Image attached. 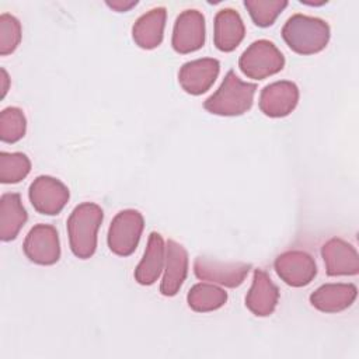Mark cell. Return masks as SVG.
Returning a JSON list of instances; mask_svg holds the SVG:
<instances>
[{
    "instance_id": "6da1fadb",
    "label": "cell",
    "mask_w": 359,
    "mask_h": 359,
    "mask_svg": "<svg viewBox=\"0 0 359 359\" xmlns=\"http://www.w3.org/2000/svg\"><path fill=\"white\" fill-rule=\"evenodd\" d=\"M104 212L93 202L77 205L67 219V234L72 252L87 259L94 255L97 248V233L102 223Z\"/></svg>"
},
{
    "instance_id": "7a4b0ae2",
    "label": "cell",
    "mask_w": 359,
    "mask_h": 359,
    "mask_svg": "<svg viewBox=\"0 0 359 359\" xmlns=\"http://www.w3.org/2000/svg\"><path fill=\"white\" fill-rule=\"evenodd\" d=\"M257 86L237 77L229 70L220 87L203 102V108L219 116H238L251 109Z\"/></svg>"
},
{
    "instance_id": "3957f363",
    "label": "cell",
    "mask_w": 359,
    "mask_h": 359,
    "mask_svg": "<svg viewBox=\"0 0 359 359\" xmlns=\"http://www.w3.org/2000/svg\"><path fill=\"white\" fill-rule=\"evenodd\" d=\"M330 25L317 17L294 14L285 22L282 38L286 45L299 55L321 52L330 41Z\"/></svg>"
},
{
    "instance_id": "277c9868",
    "label": "cell",
    "mask_w": 359,
    "mask_h": 359,
    "mask_svg": "<svg viewBox=\"0 0 359 359\" xmlns=\"http://www.w3.org/2000/svg\"><path fill=\"white\" fill-rule=\"evenodd\" d=\"M285 66V56L276 45L268 39L252 42L240 56L238 67L244 76L254 80H264L279 73Z\"/></svg>"
},
{
    "instance_id": "5b68a950",
    "label": "cell",
    "mask_w": 359,
    "mask_h": 359,
    "mask_svg": "<svg viewBox=\"0 0 359 359\" xmlns=\"http://www.w3.org/2000/svg\"><path fill=\"white\" fill-rule=\"evenodd\" d=\"M143 227L144 220L139 210H121L112 219L108 229L107 241L109 250L119 257H128L133 254L139 244Z\"/></svg>"
},
{
    "instance_id": "8992f818",
    "label": "cell",
    "mask_w": 359,
    "mask_h": 359,
    "mask_svg": "<svg viewBox=\"0 0 359 359\" xmlns=\"http://www.w3.org/2000/svg\"><path fill=\"white\" fill-rule=\"evenodd\" d=\"M29 202L34 209L46 216H55L63 210L70 194L69 188L50 175L36 177L28 189Z\"/></svg>"
},
{
    "instance_id": "52a82bcc",
    "label": "cell",
    "mask_w": 359,
    "mask_h": 359,
    "mask_svg": "<svg viewBox=\"0 0 359 359\" xmlns=\"http://www.w3.org/2000/svg\"><path fill=\"white\" fill-rule=\"evenodd\" d=\"M24 254L38 265H53L60 258V243L57 230L50 224H35L22 244Z\"/></svg>"
},
{
    "instance_id": "ba28073f",
    "label": "cell",
    "mask_w": 359,
    "mask_h": 359,
    "mask_svg": "<svg viewBox=\"0 0 359 359\" xmlns=\"http://www.w3.org/2000/svg\"><path fill=\"white\" fill-rule=\"evenodd\" d=\"M251 264L220 262L206 257H198L194 262V273L198 279L217 283L226 287H237L247 278Z\"/></svg>"
},
{
    "instance_id": "9c48e42d",
    "label": "cell",
    "mask_w": 359,
    "mask_h": 359,
    "mask_svg": "<svg viewBox=\"0 0 359 359\" xmlns=\"http://www.w3.org/2000/svg\"><path fill=\"white\" fill-rule=\"evenodd\" d=\"M273 266L278 276L292 287H303L309 285L317 275L314 258L300 250L280 254L275 259Z\"/></svg>"
},
{
    "instance_id": "30bf717a",
    "label": "cell",
    "mask_w": 359,
    "mask_h": 359,
    "mask_svg": "<svg viewBox=\"0 0 359 359\" xmlns=\"http://www.w3.org/2000/svg\"><path fill=\"white\" fill-rule=\"evenodd\" d=\"M205 43V17L198 10L182 11L174 24L171 45L178 53H191Z\"/></svg>"
},
{
    "instance_id": "8fae6325",
    "label": "cell",
    "mask_w": 359,
    "mask_h": 359,
    "mask_svg": "<svg viewBox=\"0 0 359 359\" xmlns=\"http://www.w3.org/2000/svg\"><path fill=\"white\" fill-rule=\"evenodd\" d=\"M220 72V63L213 57H202L187 62L178 72V83L182 90L191 95L206 93L216 81Z\"/></svg>"
},
{
    "instance_id": "7c38bea8",
    "label": "cell",
    "mask_w": 359,
    "mask_h": 359,
    "mask_svg": "<svg viewBox=\"0 0 359 359\" xmlns=\"http://www.w3.org/2000/svg\"><path fill=\"white\" fill-rule=\"evenodd\" d=\"M299 102V88L294 83L282 80L264 87L259 94V109L269 118L287 116Z\"/></svg>"
},
{
    "instance_id": "4fadbf2b",
    "label": "cell",
    "mask_w": 359,
    "mask_h": 359,
    "mask_svg": "<svg viewBox=\"0 0 359 359\" xmlns=\"http://www.w3.org/2000/svg\"><path fill=\"white\" fill-rule=\"evenodd\" d=\"M321 257L328 276L356 275L359 272V255L352 244L342 238H331L321 247Z\"/></svg>"
},
{
    "instance_id": "5bb4252c",
    "label": "cell",
    "mask_w": 359,
    "mask_h": 359,
    "mask_svg": "<svg viewBox=\"0 0 359 359\" xmlns=\"http://www.w3.org/2000/svg\"><path fill=\"white\" fill-rule=\"evenodd\" d=\"M188 273V252L177 241L168 240L165 245V261H164V275L160 285V292L163 296H175Z\"/></svg>"
},
{
    "instance_id": "9a60e30c",
    "label": "cell",
    "mask_w": 359,
    "mask_h": 359,
    "mask_svg": "<svg viewBox=\"0 0 359 359\" xmlns=\"http://www.w3.org/2000/svg\"><path fill=\"white\" fill-rule=\"evenodd\" d=\"M279 300V289L272 282L269 275L262 269H255L252 275V285L245 296L247 309L258 317L271 316Z\"/></svg>"
},
{
    "instance_id": "2e32d148",
    "label": "cell",
    "mask_w": 359,
    "mask_h": 359,
    "mask_svg": "<svg viewBox=\"0 0 359 359\" xmlns=\"http://www.w3.org/2000/svg\"><path fill=\"white\" fill-rule=\"evenodd\" d=\"M356 294L353 283H325L310 294V303L323 313H338L352 306Z\"/></svg>"
},
{
    "instance_id": "e0dca14e",
    "label": "cell",
    "mask_w": 359,
    "mask_h": 359,
    "mask_svg": "<svg viewBox=\"0 0 359 359\" xmlns=\"http://www.w3.org/2000/svg\"><path fill=\"white\" fill-rule=\"evenodd\" d=\"M245 35V27L240 14L233 8H223L215 17V46L222 52L234 50Z\"/></svg>"
},
{
    "instance_id": "ac0fdd59",
    "label": "cell",
    "mask_w": 359,
    "mask_h": 359,
    "mask_svg": "<svg viewBox=\"0 0 359 359\" xmlns=\"http://www.w3.org/2000/svg\"><path fill=\"white\" fill-rule=\"evenodd\" d=\"M167 11L164 7H156L140 15L132 27V36L135 43L142 49L157 48L164 35Z\"/></svg>"
},
{
    "instance_id": "d6986e66",
    "label": "cell",
    "mask_w": 359,
    "mask_h": 359,
    "mask_svg": "<svg viewBox=\"0 0 359 359\" xmlns=\"http://www.w3.org/2000/svg\"><path fill=\"white\" fill-rule=\"evenodd\" d=\"M164 261H165L164 240L158 233L151 231L147 240L144 255L135 269L136 282L143 286L153 285L158 279L161 271L164 269Z\"/></svg>"
},
{
    "instance_id": "ffe728a7",
    "label": "cell",
    "mask_w": 359,
    "mask_h": 359,
    "mask_svg": "<svg viewBox=\"0 0 359 359\" xmlns=\"http://www.w3.org/2000/svg\"><path fill=\"white\" fill-rule=\"evenodd\" d=\"M28 219L18 194H3L0 198V238L14 240Z\"/></svg>"
},
{
    "instance_id": "44dd1931",
    "label": "cell",
    "mask_w": 359,
    "mask_h": 359,
    "mask_svg": "<svg viewBox=\"0 0 359 359\" xmlns=\"http://www.w3.org/2000/svg\"><path fill=\"white\" fill-rule=\"evenodd\" d=\"M188 306L198 313L220 309L227 302V293L213 283H196L187 294Z\"/></svg>"
},
{
    "instance_id": "7402d4cb",
    "label": "cell",
    "mask_w": 359,
    "mask_h": 359,
    "mask_svg": "<svg viewBox=\"0 0 359 359\" xmlns=\"http://www.w3.org/2000/svg\"><path fill=\"white\" fill-rule=\"evenodd\" d=\"M31 171V161L24 153H0V181L3 184H17Z\"/></svg>"
},
{
    "instance_id": "603a6c76",
    "label": "cell",
    "mask_w": 359,
    "mask_h": 359,
    "mask_svg": "<svg viewBox=\"0 0 359 359\" xmlns=\"http://www.w3.org/2000/svg\"><path fill=\"white\" fill-rule=\"evenodd\" d=\"M244 7L255 25L265 28L275 22L278 15L287 7L285 0H245Z\"/></svg>"
},
{
    "instance_id": "cb8c5ba5",
    "label": "cell",
    "mask_w": 359,
    "mask_h": 359,
    "mask_svg": "<svg viewBox=\"0 0 359 359\" xmlns=\"http://www.w3.org/2000/svg\"><path fill=\"white\" fill-rule=\"evenodd\" d=\"M27 130L24 112L17 107H7L0 114V139L4 143L21 140Z\"/></svg>"
},
{
    "instance_id": "d4e9b609",
    "label": "cell",
    "mask_w": 359,
    "mask_h": 359,
    "mask_svg": "<svg viewBox=\"0 0 359 359\" xmlns=\"http://www.w3.org/2000/svg\"><path fill=\"white\" fill-rule=\"evenodd\" d=\"M21 42V24L20 21L8 14L0 15V55L7 56L13 53Z\"/></svg>"
},
{
    "instance_id": "484cf974",
    "label": "cell",
    "mask_w": 359,
    "mask_h": 359,
    "mask_svg": "<svg viewBox=\"0 0 359 359\" xmlns=\"http://www.w3.org/2000/svg\"><path fill=\"white\" fill-rule=\"evenodd\" d=\"M137 4L136 0L132 1H126V0H114V1H107V6L118 13H125L129 11L132 7H135Z\"/></svg>"
},
{
    "instance_id": "4316f807",
    "label": "cell",
    "mask_w": 359,
    "mask_h": 359,
    "mask_svg": "<svg viewBox=\"0 0 359 359\" xmlns=\"http://www.w3.org/2000/svg\"><path fill=\"white\" fill-rule=\"evenodd\" d=\"M0 73H1V98L6 95V93H7V90H8V76H7V72L4 70V69H1L0 70Z\"/></svg>"
}]
</instances>
